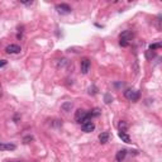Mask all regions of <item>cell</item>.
I'll use <instances>...</instances> for the list:
<instances>
[{
    "instance_id": "cell-1",
    "label": "cell",
    "mask_w": 162,
    "mask_h": 162,
    "mask_svg": "<svg viewBox=\"0 0 162 162\" xmlns=\"http://www.w3.org/2000/svg\"><path fill=\"white\" fill-rule=\"evenodd\" d=\"M91 114L87 113L84 109H77L75 113V120L77 123H86V122H91Z\"/></svg>"
},
{
    "instance_id": "cell-2",
    "label": "cell",
    "mask_w": 162,
    "mask_h": 162,
    "mask_svg": "<svg viewBox=\"0 0 162 162\" xmlns=\"http://www.w3.org/2000/svg\"><path fill=\"white\" fill-rule=\"evenodd\" d=\"M133 32L132 31H124L119 37V45L122 47H128L131 45V40L133 39Z\"/></svg>"
},
{
    "instance_id": "cell-3",
    "label": "cell",
    "mask_w": 162,
    "mask_h": 162,
    "mask_svg": "<svg viewBox=\"0 0 162 162\" xmlns=\"http://www.w3.org/2000/svg\"><path fill=\"white\" fill-rule=\"evenodd\" d=\"M124 96H126V99H128V100L131 101H138L139 100V91L134 90V89H127L126 91H124Z\"/></svg>"
},
{
    "instance_id": "cell-4",
    "label": "cell",
    "mask_w": 162,
    "mask_h": 162,
    "mask_svg": "<svg viewBox=\"0 0 162 162\" xmlns=\"http://www.w3.org/2000/svg\"><path fill=\"white\" fill-rule=\"evenodd\" d=\"M56 10L60 14H62V15H66V14H70L71 13V6H70L68 4H65V3H62V4H58L56 5Z\"/></svg>"
},
{
    "instance_id": "cell-5",
    "label": "cell",
    "mask_w": 162,
    "mask_h": 162,
    "mask_svg": "<svg viewBox=\"0 0 162 162\" xmlns=\"http://www.w3.org/2000/svg\"><path fill=\"white\" fill-rule=\"evenodd\" d=\"M90 65L91 62L87 57H84L82 60H81V64H80V67H81V72L84 73V75H86L87 72H89V68H90Z\"/></svg>"
},
{
    "instance_id": "cell-6",
    "label": "cell",
    "mask_w": 162,
    "mask_h": 162,
    "mask_svg": "<svg viewBox=\"0 0 162 162\" xmlns=\"http://www.w3.org/2000/svg\"><path fill=\"white\" fill-rule=\"evenodd\" d=\"M20 51H22V48L18 45H9L5 48V52L8 54H15V53H19Z\"/></svg>"
},
{
    "instance_id": "cell-7",
    "label": "cell",
    "mask_w": 162,
    "mask_h": 162,
    "mask_svg": "<svg viewBox=\"0 0 162 162\" xmlns=\"http://www.w3.org/2000/svg\"><path fill=\"white\" fill-rule=\"evenodd\" d=\"M81 129L84 132H86V133H90V132H93L95 129V124L93 122H86V123L81 124Z\"/></svg>"
},
{
    "instance_id": "cell-8",
    "label": "cell",
    "mask_w": 162,
    "mask_h": 162,
    "mask_svg": "<svg viewBox=\"0 0 162 162\" xmlns=\"http://www.w3.org/2000/svg\"><path fill=\"white\" fill-rule=\"evenodd\" d=\"M15 148L17 146L13 143H0V151H14Z\"/></svg>"
},
{
    "instance_id": "cell-9",
    "label": "cell",
    "mask_w": 162,
    "mask_h": 162,
    "mask_svg": "<svg viewBox=\"0 0 162 162\" xmlns=\"http://www.w3.org/2000/svg\"><path fill=\"white\" fill-rule=\"evenodd\" d=\"M118 134H119V138H120L123 142H126V143H131V142H132L131 137H129V135H128V134L126 133V132H123V131H119V133H118Z\"/></svg>"
},
{
    "instance_id": "cell-10",
    "label": "cell",
    "mask_w": 162,
    "mask_h": 162,
    "mask_svg": "<svg viewBox=\"0 0 162 162\" xmlns=\"http://www.w3.org/2000/svg\"><path fill=\"white\" fill-rule=\"evenodd\" d=\"M126 156H127V151L126 149H120L119 152H117V156H115V160L118 161V162H122L126 158Z\"/></svg>"
},
{
    "instance_id": "cell-11",
    "label": "cell",
    "mask_w": 162,
    "mask_h": 162,
    "mask_svg": "<svg viewBox=\"0 0 162 162\" xmlns=\"http://www.w3.org/2000/svg\"><path fill=\"white\" fill-rule=\"evenodd\" d=\"M108 139H109V133H108V132H104V133H101L100 135H99V141H100L103 145L108 142Z\"/></svg>"
},
{
    "instance_id": "cell-12",
    "label": "cell",
    "mask_w": 162,
    "mask_h": 162,
    "mask_svg": "<svg viewBox=\"0 0 162 162\" xmlns=\"http://www.w3.org/2000/svg\"><path fill=\"white\" fill-rule=\"evenodd\" d=\"M100 113H101V110L99 109V108H94L93 110H91V117H99L100 115Z\"/></svg>"
},
{
    "instance_id": "cell-13",
    "label": "cell",
    "mask_w": 162,
    "mask_h": 162,
    "mask_svg": "<svg viewBox=\"0 0 162 162\" xmlns=\"http://www.w3.org/2000/svg\"><path fill=\"white\" fill-rule=\"evenodd\" d=\"M126 129H127V124H126V122H120V123H119V131L126 132Z\"/></svg>"
},
{
    "instance_id": "cell-14",
    "label": "cell",
    "mask_w": 162,
    "mask_h": 162,
    "mask_svg": "<svg viewBox=\"0 0 162 162\" xmlns=\"http://www.w3.org/2000/svg\"><path fill=\"white\" fill-rule=\"evenodd\" d=\"M72 108V103H67V104H64L62 105V109L65 110V112H67L68 109H71Z\"/></svg>"
},
{
    "instance_id": "cell-15",
    "label": "cell",
    "mask_w": 162,
    "mask_h": 162,
    "mask_svg": "<svg viewBox=\"0 0 162 162\" xmlns=\"http://www.w3.org/2000/svg\"><path fill=\"white\" fill-rule=\"evenodd\" d=\"M156 48H161V43H154V45H151L149 46V51H153Z\"/></svg>"
},
{
    "instance_id": "cell-16",
    "label": "cell",
    "mask_w": 162,
    "mask_h": 162,
    "mask_svg": "<svg viewBox=\"0 0 162 162\" xmlns=\"http://www.w3.org/2000/svg\"><path fill=\"white\" fill-rule=\"evenodd\" d=\"M147 58H151V57H154V52H152V51H148V52H147Z\"/></svg>"
},
{
    "instance_id": "cell-17",
    "label": "cell",
    "mask_w": 162,
    "mask_h": 162,
    "mask_svg": "<svg viewBox=\"0 0 162 162\" xmlns=\"http://www.w3.org/2000/svg\"><path fill=\"white\" fill-rule=\"evenodd\" d=\"M5 65H6V61H5V60H1V61H0V67H4Z\"/></svg>"
},
{
    "instance_id": "cell-18",
    "label": "cell",
    "mask_w": 162,
    "mask_h": 162,
    "mask_svg": "<svg viewBox=\"0 0 162 162\" xmlns=\"http://www.w3.org/2000/svg\"><path fill=\"white\" fill-rule=\"evenodd\" d=\"M10 162H18V161H10Z\"/></svg>"
}]
</instances>
